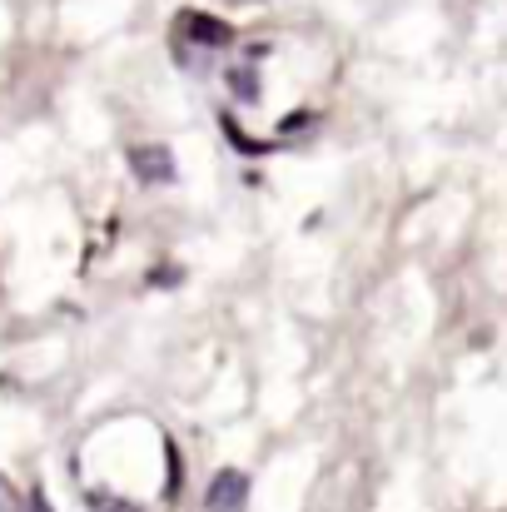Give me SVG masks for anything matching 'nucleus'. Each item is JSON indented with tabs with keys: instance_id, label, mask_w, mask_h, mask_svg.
<instances>
[{
	"instance_id": "nucleus-1",
	"label": "nucleus",
	"mask_w": 507,
	"mask_h": 512,
	"mask_svg": "<svg viewBox=\"0 0 507 512\" xmlns=\"http://www.w3.org/2000/svg\"><path fill=\"white\" fill-rule=\"evenodd\" d=\"M130 174L140 184H174V155H169V145H130Z\"/></svg>"
},
{
	"instance_id": "nucleus-2",
	"label": "nucleus",
	"mask_w": 507,
	"mask_h": 512,
	"mask_svg": "<svg viewBox=\"0 0 507 512\" xmlns=\"http://www.w3.org/2000/svg\"><path fill=\"white\" fill-rule=\"evenodd\" d=\"M204 503H209V512H244V503H249V478L239 468H219L214 483H209V493H204Z\"/></svg>"
},
{
	"instance_id": "nucleus-3",
	"label": "nucleus",
	"mask_w": 507,
	"mask_h": 512,
	"mask_svg": "<svg viewBox=\"0 0 507 512\" xmlns=\"http://www.w3.org/2000/svg\"><path fill=\"white\" fill-rule=\"evenodd\" d=\"M179 35H189L194 45H209V50H219V45H229L234 40V30L219 20V15H204V10H179Z\"/></svg>"
},
{
	"instance_id": "nucleus-4",
	"label": "nucleus",
	"mask_w": 507,
	"mask_h": 512,
	"mask_svg": "<svg viewBox=\"0 0 507 512\" xmlns=\"http://www.w3.org/2000/svg\"><path fill=\"white\" fill-rule=\"evenodd\" d=\"M224 135H229V140H234V145H239L244 155H264V150H274V145H264V140H249V135H244V130H239V125L229 120V115H224Z\"/></svg>"
},
{
	"instance_id": "nucleus-5",
	"label": "nucleus",
	"mask_w": 507,
	"mask_h": 512,
	"mask_svg": "<svg viewBox=\"0 0 507 512\" xmlns=\"http://www.w3.org/2000/svg\"><path fill=\"white\" fill-rule=\"evenodd\" d=\"M229 85H234L244 100H254V90H259V85H254V70H234V75H229Z\"/></svg>"
},
{
	"instance_id": "nucleus-6",
	"label": "nucleus",
	"mask_w": 507,
	"mask_h": 512,
	"mask_svg": "<svg viewBox=\"0 0 507 512\" xmlns=\"http://www.w3.org/2000/svg\"><path fill=\"white\" fill-rule=\"evenodd\" d=\"M15 503H20V498H15V488H10V483L0 478V512H20Z\"/></svg>"
},
{
	"instance_id": "nucleus-7",
	"label": "nucleus",
	"mask_w": 507,
	"mask_h": 512,
	"mask_svg": "<svg viewBox=\"0 0 507 512\" xmlns=\"http://www.w3.org/2000/svg\"><path fill=\"white\" fill-rule=\"evenodd\" d=\"M304 125H314V115H289L284 120V130H304Z\"/></svg>"
}]
</instances>
